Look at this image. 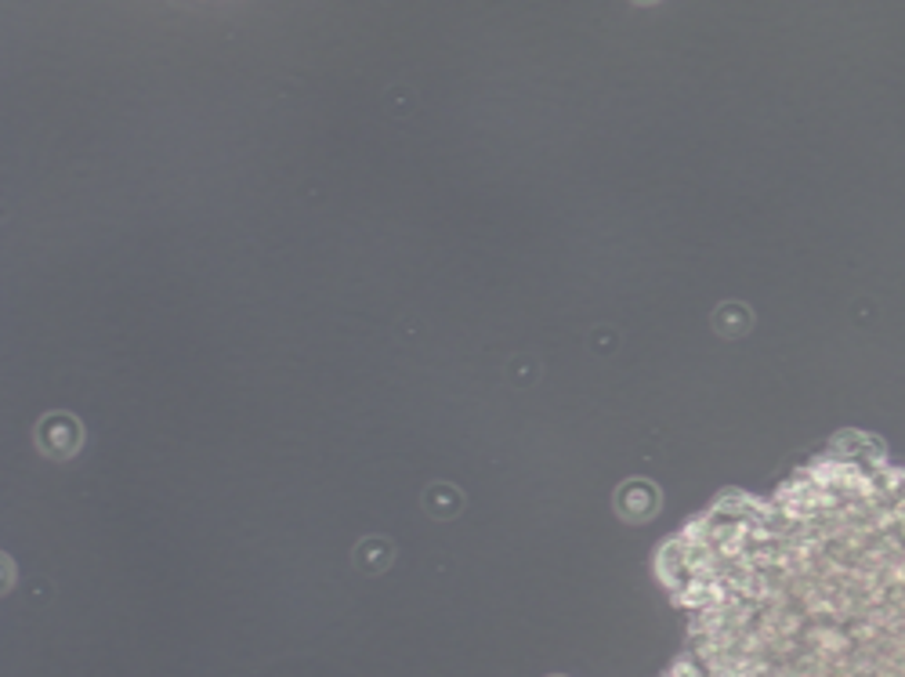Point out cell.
I'll return each instance as SVG.
<instances>
[{"mask_svg": "<svg viewBox=\"0 0 905 677\" xmlns=\"http://www.w3.org/2000/svg\"><path fill=\"white\" fill-rule=\"evenodd\" d=\"M616 511H620L627 522H645L659 511V489L652 482H627L620 493H616Z\"/></svg>", "mask_w": 905, "mask_h": 677, "instance_id": "cell-2", "label": "cell"}, {"mask_svg": "<svg viewBox=\"0 0 905 677\" xmlns=\"http://www.w3.org/2000/svg\"><path fill=\"white\" fill-rule=\"evenodd\" d=\"M352 558H355V566L363 569V572H384L387 566H392V558H395V547L387 543V540H363L352 551Z\"/></svg>", "mask_w": 905, "mask_h": 677, "instance_id": "cell-4", "label": "cell"}, {"mask_svg": "<svg viewBox=\"0 0 905 677\" xmlns=\"http://www.w3.org/2000/svg\"><path fill=\"white\" fill-rule=\"evenodd\" d=\"M33 439L40 445V453H48L51 460H69L80 453L83 428L73 413H48L45 421L37 424Z\"/></svg>", "mask_w": 905, "mask_h": 677, "instance_id": "cell-1", "label": "cell"}, {"mask_svg": "<svg viewBox=\"0 0 905 677\" xmlns=\"http://www.w3.org/2000/svg\"><path fill=\"white\" fill-rule=\"evenodd\" d=\"M424 508H427V514L431 518H439V522H445V518H456L461 514V508H464V497L456 493L453 485H442V482H435L424 493Z\"/></svg>", "mask_w": 905, "mask_h": 677, "instance_id": "cell-3", "label": "cell"}]
</instances>
